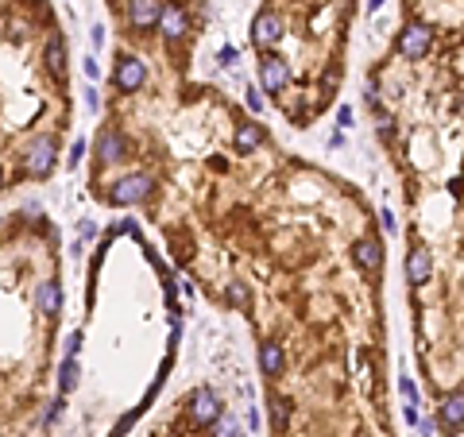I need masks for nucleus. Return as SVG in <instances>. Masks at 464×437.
<instances>
[{
  "label": "nucleus",
  "instance_id": "0eeeda50",
  "mask_svg": "<svg viewBox=\"0 0 464 437\" xmlns=\"http://www.w3.org/2000/svg\"><path fill=\"white\" fill-rule=\"evenodd\" d=\"M403 395L410 398V402H414V398H418V387H414V379H403Z\"/></svg>",
  "mask_w": 464,
  "mask_h": 437
},
{
  "label": "nucleus",
  "instance_id": "423d86ee",
  "mask_svg": "<svg viewBox=\"0 0 464 437\" xmlns=\"http://www.w3.org/2000/svg\"><path fill=\"white\" fill-rule=\"evenodd\" d=\"M356 263L364 267V271H379V263H383V248H379V240H360L356 244Z\"/></svg>",
  "mask_w": 464,
  "mask_h": 437
},
{
  "label": "nucleus",
  "instance_id": "7ed1b4c3",
  "mask_svg": "<svg viewBox=\"0 0 464 437\" xmlns=\"http://www.w3.org/2000/svg\"><path fill=\"white\" fill-rule=\"evenodd\" d=\"M430 275H434V255H430V248H410V255H406V279L414 282H430Z\"/></svg>",
  "mask_w": 464,
  "mask_h": 437
},
{
  "label": "nucleus",
  "instance_id": "1a4fd4ad",
  "mask_svg": "<svg viewBox=\"0 0 464 437\" xmlns=\"http://www.w3.org/2000/svg\"><path fill=\"white\" fill-rule=\"evenodd\" d=\"M418 429H422V434L430 437V434H434V422H430V418H418Z\"/></svg>",
  "mask_w": 464,
  "mask_h": 437
},
{
  "label": "nucleus",
  "instance_id": "f257e3e1",
  "mask_svg": "<svg viewBox=\"0 0 464 437\" xmlns=\"http://www.w3.org/2000/svg\"><path fill=\"white\" fill-rule=\"evenodd\" d=\"M66 120V43L50 4L0 0V190L54 171Z\"/></svg>",
  "mask_w": 464,
  "mask_h": 437
},
{
  "label": "nucleus",
  "instance_id": "f03ea898",
  "mask_svg": "<svg viewBox=\"0 0 464 437\" xmlns=\"http://www.w3.org/2000/svg\"><path fill=\"white\" fill-rule=\"evenodd\" d=\"M430 43H434V35H430V28H422V23H410V28L399 35V50H403V59L418 62L430 50Z\"/></svg>",
  "mask_w": 464,
  "mask_h": 437
},
{
  "label": "nucleus",
  "instance_id": "20e7f679",
  "mask_svg": "<svg viewBox=\"0 0 464 437\" xmlns=\"http://www.w3.org/2000/svg\"><path fill=\"white\" fill-rule=\"evenodd\" d=\"M437 426H441L445 434H449V429H464V391H453V395L441 402Z\"/></svg>",
  "mask_w": 464,
  "mask_h": 437
},
{
  "label": "nucleus",
  "instance_id": "6e6552de",
  "mask_svg": "<svg viewBox=\"0 0 464 437\" xmlns=\"http://www.w3.org/2000/svg\"><path fill=\"white\" fill-rule=\"evenodd\" d=\"M379 221H383V229H387V233H395V217L387 213V209H383V213H379Z\"/></svg>",
  "mask_w": 464,
  "mask_h": 437
},
{
  "label": "nucleus",
  "instance_id": "39448f33",
  "mask_svg": "<svg viewBox=\"0 0 464 437\" xmlns=\"http://www.w3.org/2000/svg\"><path fill=\"white\" fill-rule=\"evenodd\" d=\"M259 368H263L271 379L283 376V368H287V356H283V349H279V340H263V344H259Z\"/></svg>",
  "mask_w": 464,
  "mask_h": 437
},
{
  "label": "nucleus",
  "instance_id": "9d476101",
  "mask_svg": "<svg viewBox=\"0 0 464 437\" xmlns=\"http://www.w3.org/2000/svg\"><path fill=\"white\" fill-rule=\"evenodd\" d=\"M379 4H383V0H367V8H372V12H376V8H379Z\"/></svg>",
  "mask_w": 464,
  "mask_h": 437
}]
</instances>
